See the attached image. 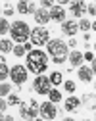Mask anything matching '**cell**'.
Here are the masks:
<instances>
[{
  "mask_svg": "<svg viewBox=\"0 0 96 121\" xmlns=\"http://www.w3.org/2000/svg\"><path fill=\"white\" fill-rule=\"evenodd\" d=\"M48 67V58L42 50H31L27 54V69L35 75H40L44 73Z\"/></svg>",
  "mask_w": 96,
  "mask_h": 121,
  "instance_id": "1",
  "label": "cell"
},
{
  "mask_svg": "<svg viewBox=\"0 0 96 121\" xmlns=\"http://www.w3.org/2000/svg\"><path fill=\"white\" fill-rule=\"evenodd\" d=\"M46 50H48V54L52 56V60H54L56 64H63V62L67 60V56H69L67 44L63 42V40H60V39L48 40V42H46Z\"/></svg>",
  "mask_w": 96,
  "mask_h": 121,
  "instance_id": "2",
  "label": "cell"
},
{
  "mask_svg": "<svg viewBox=\"0 0 96 121\" xmlns=\"http://www.w3.org/2000/svg\"><path fill=\"white\" fill-rule=\"evenodd\" d=\"M10 33H12V39H13L15 42L21 44V42H25V40L29 39L31 29H29V25H27L25 21H15V23L10 25Z\"/></svg>",
  "mask_w": 96,
  "mask_h": 121,
  "instance_id": "3",
  "label": "cell"
},
{
  "mask_svg": "<svg viewBox=\"0 0 96 121\" xmlns=\"http://www.w3.org/2000/svg\"><path fill=\"white\" fill-rule=\"evenodd\" d=\"M39 102L37 100H31V102H21L19 104V113H21V117L23 119H27V121H33L35 117H37V113H39Z\"/></svg>",
  "mask_w": 96,
  "mask_h": 121,
  "instance_id": "4",
  "label": "cell"
},
{
  "mask_svg": "<svg viewBox=\"0 0 96 121\" xmlns=\"http://www.w3.org/2000/svg\"><path fill=\"white\" fill-rule=\"evenodd\" d=\"M48 40H50V35H48V29L46 27H37V29L31 31V42L37 44V46L46 44Z\"/></svg>",
  "mask_w": 96,
  "mask_h": 121,
  "instance_id": "5",
  "label": "cell"
},
{
  "mask_svg": "<svg viewBox=\"0 0 96 121\" xmlns=\"http://www.w3.org/2000/svg\"><path fill=\"white\" fill-rule=\"evenodd\" d=\"M10 79L13 85H23L27 81V67L23 65H13L10 69Z\"/></svg>",
  "mask_w": 96,
  "mask_h": 121,
  "instance_id": "6",
  "label": "cell"
},
{
  "mask_svg": "<svg viewBox=\"0 0 96 121\" xmlns=\"http://www.w3.org/2000/svg\"><path fill=\"white\" fill-rule=\"evenodd\" d=\"M50 79L48 77H44V75H39V77L33 81V90L35 92H39V94H48L50 92Z\"/></svg>",
  "mask_w": 96,
  "mask_h": 121,
  "instance_id": "7",
  "label": "cell"
},
{
  "mask_svg": "<svg viewBox=\"0 0 96 121\" xmlns=\"http://www.w3.org/2000/svg\"><path fill=\"white\" fill-rule=\"evenodd\" d=\"M39 112L42 113L44 119H54V117L58 115V110H56V106H54L52 102H44V104H40V106H39Z\"/></svg>",
  "mask_w": 96,
  "mask_h": 121,
  "instance_id": "8",
  "label": "cell"
},
{
  "mask_svg": "<svg viewBox=\"0 0 96 121\" xmlns=\"http://www.w3.org/2000/svg\"><path fill=\"white\" fill-rule=\"evenodd\" d=\"M48 16H50L52 21H58V23H63V21H65V12H63L61 6H52L50 12H48Z\"/></svg>",
  "mask_w": 96,
  "mask_h": 121,
  "instance_id": "9",
  "label": "cell"
},
{
  "mask_svg": "<svg viewBox=\"0 0 96 121\" xmlns=\"http://www.w3.org/2000/svg\"><path fill=\"white\" fill-rule=\"evenodd\" d=\"M77 29H79L77 27V21H63L61 23V31L65 33L67 37H75L77 35Z\"/></svg>",
  "mask_w": 96,
  "mask_h": 121,
  "instance_id": "10",
  "label": "cell"
},
{
  "mask_svg": "<svg viewBox=\"0 0 96 121\" xmlns=\"http://www.w3.org/2000/svg\"><path fill=\"white\" fill-rule=\"evenodd\" d=\"M33 17H35V21H37L39 25H46L48 21H50V16H48L46 10H35Z\"/></svg>",
  "mask_w": 96,
  "mask_h": 121,
  "instance_id": "11",
  "label": "cell"
},
{
  "mask_svg": "<svg viewBox=\"0 0 96 121\" xmlns=\"http://www.w3.org/2000/svg\"><path fill=\"white\" fill-rule=\"evenodd\" d=\"M69 6H71V13H73L75 17L83 16L85 10H87V4H85V2H69Z\"/></svg>",
  "mask_w": 96,
  "mask_h": 121,
  "instance_id": "12",
  "label": "cell"
},
{
  "mask_svg": "<svg viewBox=\"0 0 96 121\" xmlns=\"http://www.w3.org/2000/svg\"><path fill=\"white\" fill-rule=\"evenodd\" d=\"M17 12H19V13H31V12L35 13V4L21 0V2H17Z\"/></svg>",
  "mask_w": 96,
  "mask_h": 121,
  "instance_id": "13",
  "label": "cell"
},
{
  "mask_svg": "<svg viewBox=\"0 0 96 121\" xmlns=\"http://www.w3.org/2000/svg\"><path fill=\"white\" fill-rule=\"evenodd\" d=\"M94 77V73L90 71V67H81L79 69V79H81L83 83H90Z\"/></svg>",
  "mask_w": 96,
  "mask_h": 121,
  "instance_id": "14",
  "label": "cell"
},
{
  "mask_svg": "<svg viewBox=\"0 0 96 121\" xmlns=\"http://www.w3.org/2000/svg\"><path fill=\"white\" fill-rule=\"evenodd\" d=\"M77 106H81V100H79V98L71 96V98L65 100V110H67V112H75V110H77Z\"/></svg>",
  "mask_w": 96,
  "mask_h": 121,
  "instance_id": "15",
  "label": "cell"
},
{
  "mask_svg": "<svg viewBox=\"0 0 96 121\" xmlns=\"http://www.w3.org/2000/svg\"><path fill=\"white\" fill-rule=\"evenodd\" d=\"M69 60H71V65H81L83 64V54L81 52H79V50H73L71 54H69Z\"/></svg>",
  "mask_w": 96,
  "mask_h": 121,
  "instance_id": "16",
  "label": "cell"
},
{
  "mask_svg": "<svg viewBox=\"0 0 96 121\" xmlns=\"http://www.w3.org/2000/svg\"><path fill=\"white\" fill-rule=\"evenodd\" d=\"M81 102L87 106L88 110H92V112H94V108H96V106H94V92H88V94H85Z\"/></svg>",
  "mask_w": 96,
  "mask_h": 121,
  "instance_id": "17",
  "label": "cell"
},
{
  "mask_svg": "<svg viewBox=\"0 0 96 121\" xmlns=\"http://www.w3.org/2000/svg\"><path fill=\"white\" fill-rule=\"evenodd\" d=\"M6 77H10V69L6 65V60L0 58V81H4Z\"/></svg>",
  "mask_w": 96,
  "mask_h": 121,
  "instance_id": "18",
  "label": "cell"
},
{
  "mask_svg": "<svg viewBox=\"0 0 96 121\" xmlns=\"http://www.w3.org/2000/svg\"><path fill=\"white\" fill-rule=\"evenodd\" d=\"M48 98H50L52 104H58V102L61 100V92H60V90H52V88H50V92H48Z\"/></svg>",
  "mask_w": 96,
  "mask_h": 121,
  "instance_id": "19",
  "label": "cell"
},
{
  "mask_svg": "<svg viewBox=\"0 0 96 121\" xmlns=\"http://www.w3.org/2000/svg\"><path fill=\"white\" fill-rule=\"evenodd\" d=\"M0 50H2V52H12V50H13V46H12V40L2 39V40H0Z\"/></svg>",
  "mask_w": 96,
  "mask_h": 121,
  "instance_id": "20",
  "label": "cell"
},
{
  "mask_svg": "<svg viewBox=\"0 0 96 121\" xmlns=\"http://www.w3.org/2000/svg\"><path fill=\"white\" fill-rule=\"evenodd\" d=\"M48 79H50V85H60V83H61V73H60V71H54Z\"/></svg>",
  "mask_w": 96,
  "mask_h": 121,
  "instance_id": "21",
  "label": "cell"
},
{
  "mask_svg": "<svg viewBox=\"0 0 96 121\" xmlns=\"http://www.w3.org/2000/svg\"><path fill=\"white\" fill-rule=\"evenodd\" d=\"M10 31V23L6 21V19H0V35H4V33H8Z\"/></svg>",
  "mask_w": 96,
  "mask_h": 121,
  "instance_id": "22",
  "label": "cell"
},
{
  "mask_svg": "<svg viewBox=\"0 0 96 121\" xmlns=\"http://www.w3.org/2000/svg\"><path fill=\"white\" fill-rule=\"evenodd\" d=\"M15 56H25V48H23V44H15V48L12 50Z\"/></svg>",
  "mask_w": 96,
  "mask_h": 121,
  "instance_id": "23",
  "label": "cell"
},
{
  "mask_svg": "<svg viewBox=\"0 0 96 121\" xmlns=\"http://www.w3.org/2000/svg\"><path fill=\"white\" fill-rule=\"evenodd\" d=\"M8 104H10V106H15V104H17V106H19V104H21V98L15 96V94H12V96L8 98Z\"/></svg>",
  "mask_w": 96,
  "mask_h": 121,
  "instance_id": "24",
  "label": "cell"
},
{
  "mask_svg": "<svg viewBox=\"0 0 96 121\" xmlns=\"http://www.w3.org/2000/svg\"><path fill=\"white\" fill-rule=\"evenodd\" d=\"M79 29H83L85 33H88V29H90V21H87V19H83L81 23H79Z\"/></svg>",
  "mask_w": 96,
  "mask_h": 121,
  "instance_id": "25",
  "label": "cell"
},
{
  "mask_svg": "<svg viewBox=\"0 0 96 121\" xmlns=\"http://www.w3.org/2000/svg\"><path fill=\"white\" fill-rule=\"evenodd\" d=\"M63 88H65L67 92H73V90H75V83L73 81H65V83H63Z\"/></svg>",
  "mask_w": 96,
  "mask_h": 121,
  "instance_id": "26",
  "label": "cell"
},
{
  "mask_svg": "<svg viewBox=\"0 0 96 121\" xmlns=\"http://www.w3.org/2000/svg\"><path fill=\"white\" fill-rule=\"evenodd\" d=\"M10 85H0V96H6V94H10Z\"/></svg>",
  "mask_w": 96,
  "mask_h": 121,
  "instance_id": "27",
  "label": "cell"
},
{
  "mask_svg": "<svg viewBox=\"0 0 96 121\" xmlns=\"http://www.w3.org/2000/svg\"><path fill=\"white\" fill-rule=\"evenodd\" d=\"M6 108H8V102H4V100H0V121L4 119V115H2V113H4V110H6Z\"/></svg>",
  "mask_w": 96,
  "mask_h": 121,
  "instance_id": "28",
  "label": "cell"
},
{
  "mask_svg": "<svg viewBox=\"0 0 96 121\" xmlns=\"http://www.w3.org/2000/svg\"><path fill=\"white\" fill-rule=\"evenodd\" d=\"M83 60H88V62H94V54H92V52H87V54H83Z\"/></svg>",
  "mask_w": 96,
  "mask_h": 121,
  "instance_id": "29",
  "label": "cell"
},
{
  "mask_svg": "<svg viewBox=\"0 0 96 121\" xmlns=\"http://www.w3.org/2000/svg\"><path fill=\"white\" fill-rule=\"evenodd\" d=\"M88 13H92V16H96V4H88Z\"/></svg>",
  "mask_w": 96,
  "mask_h": 121,
  "instance_id": "30",
  "label": "cell"
},
{
  "mask_svg": "<svg viewBox=\"0 0 96 121\" xmlns=\"http://www.w3.org/2000/svg\"><path fill=\"white\" fill-rule=\"evenodd\" d=\"M42 6L44 8H52V2H50V0H42Z\"/></svg>",
  "mask_w": 96,
  "mask_h": 121,
  "instance_id": "31",
  "label": "cell"
},
{
  "mask_svg": "<svg viewBox=\"0 0 96 121\" xmlns=\"http://www.w3.org/2000/svg\"><path fill=\"white\" fill-rule=\"evenodd\" d=\"M12 13H13L12 8H6V10H4V16H12Z\"/></svg>",
  "mask_w": 96,
  "mask_h": 121,
  "instance_id": "32",
  "label": "cell"
},
{
  "mask_svg": "<svg viewBox=\"0 0 96 121\" xmlns=\"http://www.w3.org/2000/svg\"><path fill=\"white\" fill-rule=\"evenodd\" d=\"M2 121H15V119H13V117H10V115H6V117H4Z\"/></svg>",
  "mask_w": 96,
  "mask_h": 121,
  "instance_id": "33",
  "label": "cell"
},
{
  "mask_svg": "<svg viewBox=\"0 0 96 121\" xmlns=\"http://www.w3.org/2000/svg\"><path fill=\"white\" fill-rule=\"evenodd\" d=\"M61 121H73V119H69V117H67V119H61Z\"/></svg>",
  "mask_w": 96,
  "mask_h": 121,
  "instance_id": "34",
  "label": "cell"
},
{
  "mask_svg": "<svg viewBox=\"0 0 96 121\" xmlns=\"http://www.w3.org/2000/svg\"><path fill=\"white\" fill-rule=\"evenodd\" d=\"M33 121H42V119H37V117H35V119H33Z\"/></svg>",
  "mask_w": 96,
  "mask_h": 121,
  "instance_id": "35",
  "label": "cell"
},
{
  "mask_svg": "<svg viewBox=\"0 0 96 121\" xmlns=\"http://www.w3.org/2000/svg\"><path fill=\"white\" fill-rule=\"evenodd\" d=\"M23 121H27V119H23Z\"/></svg>",
  "mask_w": 96,
  "mask_h": 121,
  "instance_id": "36",
  "label": "cell"
}]
</instances>
